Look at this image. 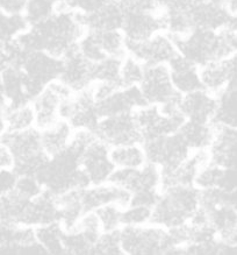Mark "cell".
Returning a JSON list of instances; mask_svg holds the SVG:
<instances>
[{
  "label": "cell",
  "mask_w": 237,
  "mask_h": 255,
  "mask_svg": "<svg viewBox=\"0 0 237 255\" xmlns=\"http://www.w3.org/2000/svg\"><path fill=\"white\" fill-rule=\"evenodd\" d=\"M85 32L86 29L78 13L61 8L46 21L30 26L14 40L26 53L46 51L62 58L77 47Z\"/></svg>",
  "instance_id": "6da1fadb"
},
{
  "label": "cell",
  "mask_w": 237,
  "mask_h": 255,
  "mask_svg": "<svg viewBox=\"0 0 237 255\" xmlns=\"http://www.w3.org/2000/svg\"><path fill=\"white\" fill-rule=\"evenodd\" d=\"M237 26H228L218 32L194 28L186 35L176 37L178 54L198 68L213 61L236 55Z\"/></svg>",
  "instance_id": "7a4b0ae2"
},
{
  "label": "cell",
  "mask_w": 237,
  "mask_h": 255,
  "mask_svg": "<svg viewBox=\"0 0 237 255\" xmlns=\"http://www.w3.org/2000/svg\"><path fill=\"white\" fill-rule=\"evenodd\" d=\"M199 208V189L194 185H174L160 189L153 206L150 224L172 229L188 223Z\"/></svg>",
  "instance_id": "3957f363"
},
{
  "label": "cell",
  "mask_w": 237,
  "mask_h": 255,
  "mask_svg": "<svg viewBox=\"0 0 237 255\" xmlns=\"http://www.w3.org/2000/svg\"><path fill=\"white\" fill-rule=\"evenodd\" d=\"M0 140L12 155V168L18 176H35L49 158L42 149L41 130L36 127L20 132H5L0 135Z\"/></svg>",
  "instance_id": "277c9868"
},
{
  "label": "cell",
  "mask_w": 237,
  "mask_h": 255,
  "mask_svg": "<svg viewBox=\"0 0 237 255\" xmlns=\"http://www.w3.org/2000/svg\"><path fill=\"white\" fill-rule=\"evenodd\" d=\"M120 244L123 254L129 255L166 254L171 248L167 230L155 224L121 227Z\"/></svg>",
  "instance_id": "5b68a950"
},
{
  "label": "cell",
  "mask_w": 237,
  "mask_h": 255,
  "mask_svg": "<svg viewBox=\"0 0 237 255\" xmlns=\"http://www.w3.org/2000/svg\"><path fill=\"white\" fill-rule=\"evenodd\" d=\"M60 118L65 120L72 129H90L95 132L101 117L99 116L92 87L83 91L72 92L70 97L62 103Z\"/></svg>",
  "instance_id": "8992f818"
},
{
  "label": "cell",
  "mask_w": 237,
  "mask_h": 255,
  "mask_svg": "<svg viewBox=\"0 0 237 255\" xmlns=\"http://www.w3.org/2000/svg\"><path fill=\"white\" fill-rule=\"evenodd\" d=\"M147 162L156 164L159 169L172 168L190 156L191 149L177 132L170 135L147 139L141 142Z\"/></svg>",
  "instance_id": "52a82bcc"
},
{
  "label": "cell",
  "mask_w": 237,
  "mask_h": 255,
  "mask_svg": "<svg viewBox=\"0 0 237 255\" xmlns=\"http://www.w3.org/2000/svg\"><path fill=\"white\" fill-rule=\"evenodd\" d=\"M95 134L108 147L142 142V134L134 113L104 117L99 120Z\"/></svg>",
  "instance_id": "ba28073f"
},
{
  "label": "cell",
  "mask_w": 237,
  "mask_h": 255,
  "mask_svg": "<svg viewBox=\"0 0 237 255\" xmlns=\"http://www.w3.org/2000/svg\"><path fill=\"white\" fill-rule=\"evenodd\" d=\"M134 117L142 134V141L176 133L185 118L181 113H164L159 106L146 105L136 110Z\"/></svg>",
  "instance_id": "9c48e42d"
},
{
  "label": "cell",
  "mask_w": 237,
  "mask_h": 255,
  "mask_svg": "<svg viewBox=\"0 0 237 255\" xmlns=\"http://www.w3.org/2000/svg\"><path fill=\"white\" fill-rule=\"evenodd\" d=\"M71 95L72 92L58 79L44 87L30 103L35 113L36 128L41 130L57 123L61 119L60 110L62 103Z\"/></svg>",
  "instance_id": "30bf717a"
},
{
  "label": "cell",
  "mask_w": 237,
  "mask_h": 255,
  "mask_svg": "<svg viewBox=\"0 0 237 255\" xmlns=\"http://www.w3.org/2000/svg\"><path fill=\"white\" fill-rule=\"evenodd\" d=\"M127 54L148 65L165 64L178 54L174 40L165 32H158L146 41L126 43Z\"/></svg>",
  "instance_id": "8fae6325"
},
{
  "label": "cell",
  "mask_w": 237,
  "mask_h": 255,
  "mask_svg": "<svg viewBox=\"0 0 237 255\" xmlns=\"http://www.w3.org/2000/svg\"><path fill=\"white\" fill-rule=\"evenodd\" d=\"M109 149L104 141L97 137L79 155V167L86 176L90 185H98L109 182L114 164L109 157Z\"/></svg>",
  "instance_id": "7c38bea8"
},
{
  "label": "cell",
  "mask_w": 237,
  "mask_h": 255,
  "mask_svg": "<svg viewBox=\"0 0 237 255\" xmlns=\"http://www.w3.org/2000/svg\"><path fill=\"white\" fill-rule=\"evenodd\" d=\"M139 88L148 105H164L179 97L170 79L167 65H148Z\"/></svg>",
  "instance_id": "4fadbf2b"
},
{
  "label": "cell",
  "mask_w": 237,
  "mask_h": 255,
  "mask_svg": "<svg viewBox=\"0 0 237 255\" xmlns=\"http://www.w3.org/2000/svg\"><path fill=\"white\" fill-rule=\"evenodd\" d=\"M61 64V58L46 51H32L26 55L20 68L25 72L30 87L37 96L44 87L57 81L60 77Z\"/></svg>",
  "instance_id": "5bb4252c"
},
{
  "label": "cell",
  "mask_w": 237,
  "mask_h": 255,
  "mask_svg": "<svg viewBox=\"0 0 237 255\" xmlns=\"http://www.w3.org/2000/svg\"><path fill=\"white\" fill-rule=\"evenodd\" d=\"M187 11L194 28L218 32L226 27L236 25V15H233L223 5L211 0H187Z\"/></svg>",
  "instance_id": "9a60e30c"
},
{
  "label": "cell",
  "mask_w": 237,
  "mask_h": 255,
  "mask_svg": "<svg viewBox=\"0 0 237 255\" xmlns=\"http://www.w3.org/2000/svg\"><path fill=\"white\" fill-rule=\"evenodd\" d=\"M109 182L130 195L142 190H160V169L150 162L141 168H115Z\"/></svg>",
  "instance_id": "2e32d148"
},
{
  "label": "cell",
  "mask_w": 237,
  "mask_h": 255,
  "mask_svg": "<svg viewBox=\"0 0 237 255\" xmlns=\"http://www.w3.org/2000/svg\"><path fill=\"white\" fill-rule=\"evenodd\" d=\"M61 72L58 81L71 92H79L93 85L92 63L79 53L77 47L61 58Z\"/></svg>",
  "instance_id": "e0dca14e"
},
{
  "label": "cell",
  "mask_w": 237,
  "mask_h": 255,
  "mask_svg": "<svg viewBox=\"0 0 237 255\" xmlns=\"http://www.w3.org/2000/svg\"><path fill=\"white\" fill-rule=\"evenodd\" d=\"M97 109L101 118L134 113L148 105L139 87H120L98 99Z\"/></svg>",
  "instance_id": "ac0fdd59"
},
{
  "label": "cell",
  "mask_w": 237,
  "mask_h": 255,
  "mask_svg": "<svg viewBox=\"0 0 237 255\" xmlns=\"http://www.w3.org/2000/svg\"><path fill=\"white\" fill-rule=\"evenodd\" d=\"M237 57L233 55L228 58L213 61L199 68L201 89L212 95H219L232 83H236Z\"/></svg>",
  "instance_id": "d6986e66"
},
{
  "label": "cell",
  "mask_w": 237,
  "mask_h": 255,
  "mask_svg": "<svg viewBox=\"0 0 237 255\" xmlns=\"http://www.w3.org/2000/svg\"><path fill=\"white\" fill-rule=\"evenodd\" d=\"M126 43H137L149 39L158 32H163L159 13L128 11L121 27Z\"/></svg>",
  "instance_id": "ffe728a7"
},
{
  "label": "cell",
  "mask_w": 237,
  "mask_h": 255,
  "mask_svg": "<svg viewBox=\"0 0 237 255\" xmlns=\"http://www.w3.org/2000/svg\"><path fill=\"white\" fill-rule=\"evenodd\" d=\"M0 78H1L2 94H4L6 105L18 106L30 104L36 97L35 92L30 87L28 78L21 68L8 65L0 72Z\"/></svg>",
  "instance_id": "44dd1931"
},
{
  "label": "cell",
  "mask_w": 237,
  "mask_h": 255,
  "mask_svg": "<svg viewBox=\"0 0 237 255\" xmlns=\"http://www.w3.org/2000/svg\"><path fill=\"white\" fill-rule=\"evenodd\" d=\"M130 194L125 189L107 182L98 185H88L81 189V203L85 212H92L101 206L115 204L126 208L129 205Z\"/></svg>",
  "instance_id": "7402d4cb"
},
{
  "label": "cell",
  "mask_w": 237,
  "mask_h": 255,
  "mask_svg": "<svg viewBox=\"0 0 237 255\" xmlns=\"http://www.w3.org/2000/svg\"><path fill=\"white\" fill-rule=\"evenodd\" d=\"M214 127L215 134L208 148L211 163L226 169H236V127Z\"/></svg>",
  "instance_id": "603a6c76"
},
{
  "label": "cell",
  "mask_w": 237,
  "mask_h": 255,
  "mask_svg": "<svg viewBox=\"0 0 237 255\" xmlns=\"http://www.w3.org/2000/svg\"><path fill=\"white\" fill-rule=\"evenodd\" d=\"M179 110L185 120L212 123L216 111V96L204 89L180 95Z\"/></svg>",
  "instance_id": "cb8c5ba5"
},
{
  "label": "cell",
  "mask_w": 237,
  "mask_h": 255,
  "mask_svg": "<svg viewBox=\"0 0 237 255\" xmlns=\"http://www.w3.org/2000/svg\"><path fill=\"white\" fill-rule=\"evenodd\" d=\"M56 222H58L57 197L43 190L40 196L27 203L20 226L35 229Z\"/></svg>",
  "instance_id": "d4e9b609"
},
{
  "label": "cell",
  "mask_w": 237,
  "mask_h": 255,
  "mask_svg": "<svg viewBox=\"0 0 237 255\" xmlns=\"http://www.w3.org/2000/svg\"><path fill=\"white\" fill-rule=\"evenodd\" d=\"M125 14V8L119 0H105L94 12L79 16L86 30H121Z\"/></svg>",
  "instance_id": "484cf974"
},
{
  "label": "cell",
  "mask_w": 237,
  "mask_h": 255,
  "mask_svg": "<svg viewBox=\"0 0 237 255\" xmlns=\"http://www.w3.org/2000/svg\"><path fill=\"white\" fill-rule=\"evenodd\" d=\"M170 79L174 90L179 95H185L188 92L201 89L200 77H199V68L186 58L177 54L169 63Z\"/></svg>",
  "instance_id": "4316f807"
},
{
  "label": "cell",
  "mask_w": 237,
  "mask_h": 255,
  "mask_svg": "<svg viewBox=\"0 0 237 255\" xmlns=\"http://www.w3.org/2000/svg\"><path fill=\"white\" fill-rule=\"evenodd\" d=\"M194 187L199 190L221 189L223 191H236V169H226L208 163L199 170Z\"/></svg>",
  "instance_id": "83f0119b"
},
{
  "label": "cell",
  "mask_w": 237,
  "mask_h": 255,
  "mask_svg": "<svg viewBox=\"0 0 237 255\" xmlns=\"http://www.w3.org/2000/svg\"><path fill=\"white\" fill-rule=\"evenodd\" d=\"M57 197L58 223L64 231H72L85 210L81 203V189H72Z\"/></svg>",
  "instance_id": "f1b7e54d"
},
{
  "label": "cell",
  "mask_w": 237,
  "mask_h": 255,
  "mask_svg": "<svg viewBox=\"0 0 237 255\" xmlns=\"http://www.w3.org/2000/svg\"><path fill=\"white\" fill-rule=\"evenodd\" d=\"M177 133L191 151L208 149L214 137L215 127L212 123L184 120Z\"/></svg>",
  "instance_id": "f546056e"
},
{
  "label": "cell",
  "mask_w": 237,
  "mask_h": 255,
  "mask_svg": "<svg viewBox=\"0 0 237 255\" xmlns=\"http://www.w3.org/2000/svg\"><path fill=\"white\" fill-rule=\"evenodd\" d=\"M74 129L63 119H60L54 125L41 129V144L42 149L49 157L58 155L69 147Z\"/></svg>",
  "instance_id": "4dcf8cb0"
},
{
  "label": "cell",
  "mask_w": 237,
  "mask_h": 255,
  "mask_svg": "<svg viewBox=\"0 0 237 255\" xmlns=\"http://www.w3.org/2000/svg\"><path fill=\"white\" fill-rule=\"evenodd\" d=\"M236 83H232L225 90L216 95V111L212 120L214 126L236 127L237 95Z\"/></svg>",
  "instance_id": "1f68e13d"
},
{
  "label": "cell",
  "mask_w": 237,
  "mask_h": 255,
  "mask_svg": "<svg viewBox=\"0 0 237 255\" xmlns=\"http://www.w3.org/2000/svg\"><path fill=\"white\" fill-rule=\"evenodd\" d=\"M109 157L115 168H141L147 163V157L141 143L111 147Z\"/></svg>",
  "instance_id": "d6a6232c"
},
{
  "label": "cell",
  "mask_w": 237,
  "mask_h": 255,
  "mask_svg": "<svg viewBox=\"0 0 237 255\" xmlns=\"http://www.w3.org/2000/svg\"><path fill=\"white\" fill-rule=\"evenodd\" d=\"M5 132H20L35 127V113L32 104L18 106L6 105L4 109Z\"/></svg>",
  "instance_id": "836d02e7"
},
{
  "label": "cell",
  "mask_w": 237,
  "mask_h": 255,
  "mask_svg": "<svg viewBox=\"0 0 237 255\" xmlns=\"http://www.w3.org/2000/svg\"><path fill=\"white\" fill-rule=\"evenodd\" d=\"M35 238L47 254H65L63 247L64 230L61 224L51 223L34 229Z\"/></svg>",
  "instance_id": "e575fe53"
},
{
  "label": "cell",
  "mask_w": 237,
  "mask_h": 255,
  "mask_svg": "<svg viewBox=\"0 0 237 255\" xmlns=\"http://www.w3.org/2000/svg\"><path fill=\"white\" fill-rule=\"evenodd\" d=\"M99 48L106 57L123 58L127 55L126 40L121 30H91Z\"/></svg>",
  "instance_id": "d590c367"
},
{
  "label": "cell",
  "mask_w": 237,
  "mask_h": 255,
  "mask_svg": "<svg viewBox=\"0 0 237 255\" xmlns=\"http://www.w3.org/2000/svg\"><path fill=\"white\" fill-rule=\"evenodd\" d=\"M122 58L105 57L102 60L92 63V76L93 83L122 87L120 81V71H121Z\"/></svg>",
  "instance_id": "8d00e7d4"
},
{
  "label": "cell",
  "mask_w": 237,
  "mask_h": 255,
  "mask_svg": "<svg viewBox=\"0 0 237 255\" xmlns=\"http://www.w3.org/2000/svg\"><path fill=\"white\" fill-rule=\"evenodd\" d=\"M65 8L62 0H28L23 16L29 27L46 21L58 9Z\"/></svg>",
  "instance_id": "74e56055"
},
{
  "label": "cell",
  "mask_w": 237,
  "mask_h": 255,
  "mask_svg": "<svg viewBox=\"0 0 237 255\" xmlns=\"http://www.w3.org/2000/svg\"><path fill=\"white\" fill-rule=\"evenodd\" d=\"M29 28L23 14L11 15L0 11V43H7Z\"/></svg>",
  "instance_id": "f35d334b"
},
{
  "label": "cell",
  "mask_w": 237,
  "mask_h": 255,
  "mask_svg": "<svg viewBox=\"0 0 237 255\" xmlns=\"http://www.w3.org/2000/svg\"><path fill=\"white\" fill-rule=\"evenodd\" d=\"M146 65L135 57L127 54L122 58L121 71H120V81L122 87H139L142 81Z\"/></svg>",
  "instance_id": "ab89813d"
},
{
  "label": "cell",
  "mask_w": 237,
  "mask_h": 255,
  "mask_svg": "<svg viewBox=\"0 0 237 255\" xmlns=\"http://www.w3.org/2000/svg\"><path fill=\"white\" fill-rule=\"evenodd\" d=\"M93 246V241L80 231H64L63 247L65 254H92Z\"/></svg>",
  "instance_id": "60d3db41"
},
{
  "label": "cell",
  "mask_w": 237,
  "mask_h": 255,
  "mask_svg": "<svg viewBox=\"0 0 237 255\" xmlns=\"http://www.w3.org/2000/svg\"><path fill=\"white\" fill-rule=\"evenodd\" d=\"M122 209L121 206L109 204L95 210V215L100 223L102 232L118 231L122 227Z\"/></svg>",
  "instance_id": "b9f144b4"
},
{
  "label": "cell",
  "mask_w": 237,
  "mask_h": 255,
  "mask_svg": "<svg viewBox=\"0 0 237 255\" xmlns=\"http://www.w3.org/2000/svg\"><path fill=\"white\" fill-rule=\"evenodd\" d=\"M92 254H123L121 244H120V230L112 231V232H102L98 240L95 241Z\"/></svg>",
  "instance_id": "7bdbcfd3"
},
{
  "label": "cell",
  "mask_w": 237,
  "mask_h": 255,
  "mask_svg": "<svg viewBox=\"0 0 237 255\" xmlns=\"http://www.w3.org/2000/svg\"><path fill=\"white\" fill-rule=\"evenodd\" d=\"M153 209L141 205H132L122 209V227L123 226H142L150 224Z\"/></svg>",
  "instance_id": "ee69618b"
},
{
  "label": "cell",
  "mask_w": 237,
  "mask_h": 255,
  "mask_svg": "<svg viewBox=\"0 0 237 255\" xmlns=\"http://www.w3.org/2000/svg\"><path fill=\"white\" fill-rule=\"evenodd\" d=\"M44 190L41 182L33 175H21L16 181L14 191L20 197L26 201H32Z\"/></svg>",
  "instance_id": "f6af8a7d"
},
{
  "label": "cell",
  "mask_w": 237,
  "mask_h": 255,
  "mask_svg": "<svg viewBox=\"0 0 237 255\" xmlns=\"http://www.w3.org/2000/svg\"><path fill=\"white\" fill-rule=\"evenodd\" d=\"M104 1L105 0H62L65 8L81 15L94 12L95 9L104 4Z\"/></svg>",
  "instance_id": "bcb514c9"
},
{
  "label": "cell",
  "mask_w": 237,
  "mask_h": 255,
  "mask_svg": "<svg viewBox=\"0 0 237 255\" xmlns=\"http://www.w3.org/2000/svg\"><path fill=\"white\" fill-rule=\"evenodd\" d=\"M160 190H142L134 192L130 195V202L129 204L132 205H141L147 206V208H151L157 202L158 196H159Z\"/></svg>",
  "instance_id": "7dc6e473"
},
{
  "label": "cell",
  "mask_w": 237,
  "mask_h": 255,
  "mask_svg": "<svg viewBox=\"0 0 237 255\" xmlns=\"http://www.w3.org/2000/svg\"><path fill=\"white\" fill-rule=\"evenodd\" d=\"M18 177V174L13 170V168L0 169V197L14 190Z\"/></svg>",
  "instance_id": "c3c4849f"
},
{
  "label": "cell",
  "mask_w": 237,
  "mask_h": 255,
  "mask_svg": "<svg viewBox=\"0 0 237 255\" xmlns=\"http://www.w3.org/2000/svg\"><path fill=\"white\" fill-rule=\"evenodd\" d=\"M28 0H0V11L11 15L23 14Z\"/></svg>",
  "instance_id": "681fc988"
},
{
  "label": "cell",
  "mask_w": 237,
  "mask_h": 255,
  "mask_svg": "<svg viewBox=\"0 0 237 255\" xmlns=\"http://www.w3.org/2000/svg\"><path fill=\"white\" fill-rule=\"evenodd\" d=\"M211 1H214L216 4L223 5L233 15H236L237 0H211Z\"/></svg>",
  "instance_id": "f907efd6"
},
{
  "label": "cell",
  "mask_w": 237,
  "mask_h": 255,
  "mask_svg": "<svg viewBox=\"0 0 237 255\" xmlns=\"http://www.w3.org/2000/svg\"><path fill=\"white\" fill-rule=\"evenodd\" d=\"M6 130L5 126V118H4V110H0V135L4 134Z\"/></svg>",
  "instance_id": "816d5d0a"
},
{
  "label": "cell",
  "mask_w": 237,
  "mask_h": 255,
  "mask_svg": "<svg viewBox=\"0 0 237 255\" xmlns=\"http://www.w3.org/2000/svg\"><path fill=\"white\" fill-rule=\"evenodd\" d=\"M6 106V101L2 94V87H1V78H0V110H4Z\"/></svg>",
  "instance_id": "f5cc1de1"
},
{
  "label": "cell",
  "mask_w": 237,
  "mask_h": 255,
  "mask_svg": "<svg viewBox=\"0 0 237 255\" xmlns=\"http://www.w3.org/2000/svg\"><path fill=\"white\" fill-rule=\"evenodd\" d=\"M1 146H2V143H1V140H0V148H1Z\"/></svg>",
  "instance_id": "db71d44e"
},
{
  "label": "cell",
  "mask_w": 237,
  "mask_h": 255,
  "mask_svg": "<svg viewBox=\"0 0 237 255\" xmlns=\"http://www.w3.org/2000/svg\"><path fill=\"white\" fill-rule=\"evenodd\" d=\"M0 169H1V168H0Z\"/></svg>",
  "instance_id": "11a10c76"
}]
</instances>
